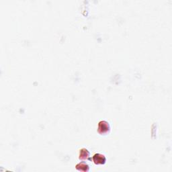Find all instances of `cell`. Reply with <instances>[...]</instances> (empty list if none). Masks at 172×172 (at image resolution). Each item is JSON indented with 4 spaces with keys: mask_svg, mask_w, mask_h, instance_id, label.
I'll return each mask as SVG.
<instances>
[{
    "mask_svg": "<svg viewBox=\"0 0 172 172\" xmlns=\"http://www.w3.org/2000/svg\"><path fill=\"white\" fill-rule=\"evenodd\" d=\"M110 131V126L109 123L105 120H101L98 123V132L101 135H106Z\"/></svg>",
    "mask_w": 172,
    "mask_h": 172,
    "instance_id": "1",
    "label": "cell"
},
{
    "mask_svg": "<svg viewBox=\"0 0 172 172\" xmlns=\"http://www.w3.org/2000/svg\"><path fill=\"white\" fill-rule=\"evenodd\" d=\"M93 161L95 164L96 165H104L106 163V158L105 156L102 154L100 153H96L93 156Z\"/></svg>",
    "mask_w": 172,
    "mask_h": 172,
    "instance_id": "2",
    "label": "cell"
},
{
    "mask_svg": "<svg viewBox=\"0 0 172 172\" xmlns=\"http://www.w3.org/2000/svg\"><path fill=\"white\" fill-rule=\"evenodd\" d=\"M90 153L89 152L88 149L85 148L81 149L79 151V159L84 160V159H90Z\"/></svg>",
    "mask_w": 172,
    "mask_h": 172,
    "instance_id": "3",
    "label": "cell"
},
{
    "mask_svg": "<svg viewBox=\"0 0 172 172\" xmlns=\"http://www.w3.org/2000/svg\"><path fill=\"white\" fill-rule=\"evenodd\" d=\"M76 169L80 171H88L90 170V167L85 162H81L76 165Z\"/></svg>",
    "mask_w": 172,
    "mask_h": 172,
    "instance_id": "4",
    "label": "cell"
}]
</instances>
